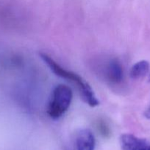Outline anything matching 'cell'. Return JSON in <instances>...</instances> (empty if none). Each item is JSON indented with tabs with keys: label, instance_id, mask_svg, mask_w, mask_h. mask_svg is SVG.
I'll use <instances>...</instances> for the list:
<instances>
[{
	"label": "cell",
	"instance_id": "obj_1",
	"mask_svg": "<svg viewBox=\"0 0 150 150\" xmlns=\"http://www.w3.org/2000/svg\"><path fill=\"white\" fill-rule=\"evenodd\" d=\"M40 57L46 64L53 73L62 79L70 80V81L76 83L79 89V93L82 100L91 107H96L99 105V101L97 99L94 90L89 83L82 79L80 76L74 72L68 70L58 64L52 57L46 53H41Z\"/></svg>",
	"mask_w": 150,
	"mask_h": 150
},
{
	"label": "cell",
	"instance_id": "obj_2",
	"mask_svg": "<svg viewBox=\"0 0 150 150\" xmlns=\"http://www.w3.org/2000/svg\"><path fill=\"white\" fill-rule=\"evenodd\" d=\"M73 92L69 86L59 84L53 90L47 108V114L50 118L56 120L67 111L71 103Z\"/></svg>",
	"mask_w": 150,
	"mask_h": 150
},
{
	"label": "cell",
	"instance_id": "obj_3",
	"mask_svg": "<svg viewBox=\"0 0 150 150\" xmlns=\"http://www.w3.org/2000/svg\"><path fill=\"white\" fill-rule=\"evenodd\" d=\"M120 145L122 150H150V139L125 133L121 136Z\"/></svg>",
	"mask_w": 150,
	"mask_h": 150
},
{
	"label": "cell",
	"instance_id": "obj_4",
	"mask_svg": "<svg viewBox=\"0 0 150 150\" xmlns=\"http://www.w3.org/2000/svg\"><path fill=\"white\" fill-rule=\"evenodd\" d=\"M77 150H94L96 140L94 133L90 129H82L78 132L76 138Z\"/></svg>",
	"mask_w": 150,
	"mask_h": 150
},
{
	"label": "cell",
	"instance_id": "obj_5",
	"mask_svg": "<svg viewBox=\"0 0 150 150\" xmlns=\"http://www.w3.org/2000/svg\"><path fill=\"white\" fill-rule=\"evenodd\" d=\"M106 77L110 83L117 84L124 79V70L121 63L117 59H112L107 64L105 72Z\"/></svg>",
	"mask_w": 150,
	"mask_h": 150
},
{
	"label": "cell",
	"instance_id": "obj_6",
	"mask_svg": "<svg viewBox=\"0 0 150 150\" xmlns=\"http://www.w3.org/2000/svg\"><path fill=\"white\" fill-rule=\"evenodd\" d=\"M149 70V62L146 60H141L132 65L129 72V76L131 79L135 80L140 79L144 77L148 73Z\"/></svg>",
	"mask_w": 150,
	"mask_h": 150
},
{
	"label": "cell",
	"instance_id": "obj_7",
	"mask_svg": "<svg viewBox=\"0 0 150 150\" xmlns=\"http://www.w3.org/2000/svg\"><path fill=\"white\" fill-rule=\"evenodd\" d=\"M144 117L147 119V120H150V106L147 108L144 112Z\"/></svg>",
	"mask_w": 150,
	"mask_h": 150
},
{
	"label": "cell",
	"instance_id": "obj_8",
	"mask_svg": "<svg viewBox=\"0 0 150 150\" xmlns=\"http://www.w3.org/2000/svg\"><path fill=\"white\" fill-rule=\"evenodd\" d=\"M149 81H150V74H149Z\"/></svg>",
	"mask_w": 150,
	"mask_h": 150
}]
</instances>
